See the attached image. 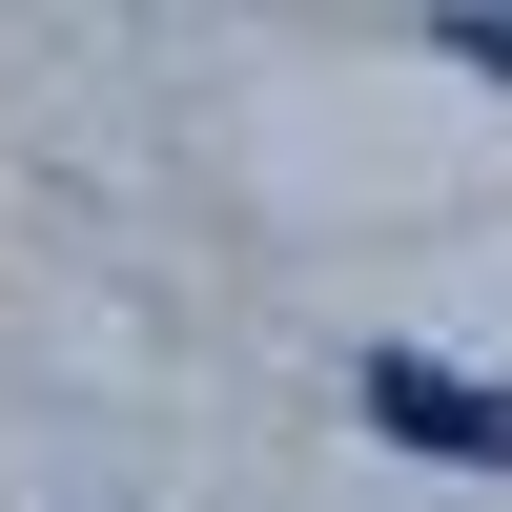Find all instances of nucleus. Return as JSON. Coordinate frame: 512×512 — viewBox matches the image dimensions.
<instances>
[{"label":"nucleus","mask_w":512,"mask_h":512,"mask_svg":"<svg viewBox=\"0 0 512 512\" xmlns=\"http://www.w3.org/2000/svg\"><path fill=\"white\" fill-rule=\"evenodd\" d=\"M349 410H369L390 451H431V472H512V390H492V369H431V349H369V369H349Z\"/></svg>","instance_id":"obj_1"},{"label":"nucleus","mask_w":512,"mask_h":512,"mask_svg":"<svg viewBox=\"0 0 512 512\" xmlns=\"http://www.w3.org/2000/svg\"><path fill=\"white\" fill-rule=\"evenodd\" d=\"M431 62H472V82H512V21H431Z\"/></svg>","instance_id":"obj_2"}]
</instances>
